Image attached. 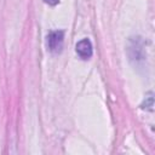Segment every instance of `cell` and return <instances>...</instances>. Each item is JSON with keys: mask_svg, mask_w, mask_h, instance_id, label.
Returning a JSON list of instances; mask_svg holds the SVG:
<instances>
[{"mask_svg": "<svg viewBox=\"0 0 155 155\" xmlns=\"http://www.w3.org/2000/svg\"><path fill=\"white\" fill-rule=\"evenodd\" d=\"M63 41H64L63 30H53L47 35V47L53 53H59L62 51Z\"/></svg>", "mask_w": 155, "mask_h": 155, "instance_id": "cell-1", "label": "cell"}, {"mask_svg": "<svg viewBox=\"0 0 155 155\" xmlns=\"http://www.w3.org/2000/svg\"><path fill=\"white\" fill-rule=\"evenodd\" d=\"M44 1H45L46 4H48V5H52V6H53V5H57L59 0H44Z\"/></svg>", "mask_w": 155, "mask_h": 155, "instance_id": "cell-3", "label": "cell"}, {"mask_svg": "<svg viewBox=\"0 0 155 155\" xmlns=\"http://www.w3.org/2000/svg\"><path fill=\"white\" fill-rule=\"evenodd\" d=\"M92 44L88 39H82L76 44V53L81 59H88L92 57Z\"/></svg>", "mask_w": 155, "mask_h": 155, "instance_id": "cell-2", "label": "cell"}]
</instances>
